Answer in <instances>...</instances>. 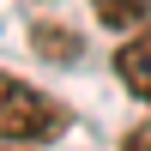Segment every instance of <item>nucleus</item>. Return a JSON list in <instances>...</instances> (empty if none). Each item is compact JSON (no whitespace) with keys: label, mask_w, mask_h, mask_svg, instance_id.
<instances>
[{"label":"nucleus","mask_w":151,"mask_h":151,"mask_svg":"<svg viewBox=\"0 0 151 151\" xmlns=\"http://www.w3.org/2000/svg\"><path fill=\"white\" fill-rule=\"evenodd\" d=\"M67 127V109L18 73H0V145H48Z\"/></svg>","instance_id":"f257e3e1"},{"label":"nucleus","mask_w":151,"mask_h":151,"mask_svg":"<svg viewBox=\"0 0 151 151\" xmlns=\"http://www.w3.org/2000/svg\"><path fill=\"white\" fill-rule=\"evenodd\" d=\"M115 73H121V85H127L139 103H151V24L133 30L127 42L115 48Z\"/></svg>","instance_id":"f03ea898"},{"label":"nucleus","mask_w":151,"mask_h":151,"mask_svg":"<svg viewBox=\"0 0 151 151\" xmlns=\"http://www.w3.org/2000/svg\"><path fill=\"white\" fill-rule=\"evenodd\" d=\"M91 12H97V24H109L121 36H133V30L151 24V0H91Z\"/></svg>","instance_id":"7ed1b4c3"},{"label":"nucleus","mask_w":151,"mask_h":151,"mask_svg":"<svg viewBox=\"0 0 151 151\" xmlns=\"http://www.w3.org/2000/svg\"><path fill=\"white\" fill-rule=\"evenodd\" d=\"M36 55L42 60H79V36L67 24H36Z\"/></svg>","instance_id":"20e7f679"},{"label":"nucleus","mask_w":151,"mask_h":151,"mask_svg":"<svg viewBox=\"0 0 151 151\" xmlns=\"http://www.w3.org/2000/svg\"><path fill=\"white\" fill-rule=\"evenodd\" d=\"M121 151H151V121H139V127L121 139Z\"/></svg>","instance_id":"39448f33"},{"label":"nucleus","mask_w":151,"mask_h":151,"mask_svg":"<svg viewBox=\"0 0 151 151\" xmlns=\"http://www.w3.org/2000/svg\"><path fill=\"white\" fill-rule=\"evenodd\" d=\"M0 151H36V145H0Z\"/></svg>","instance_id":"423d86ee"}]
</instances>
